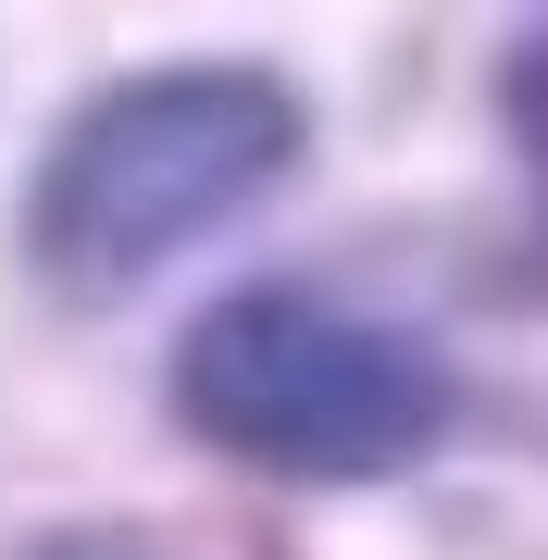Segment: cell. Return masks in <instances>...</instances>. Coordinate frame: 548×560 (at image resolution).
<instances>
[{
    "label": "cell",
    "mask_w": 548,
    "mask_h": 560,
    "mask_svg": "<svg viewBox=\"0 0 548 560\" xmlns=\"http://www.w3.org/2000/svg\"><path fill=\"white\" fill-rule=\"evenodd\" d=\"M312 150V113L275 62H150L62 113L25 175V261L50 300L101 312L175 275L200 237L263 212Z\"/></svg>",
    "instance_id": "1"
},
{
    "label": "cell",
    "mask_w": 548,
    "mask_h": 560,
    "mask_svg": "<svg viewBox=\"0 0 548 560\" xmlns=\"http://www.w3.org/2000/svg\"><path fill=\"white\" fill-rule=\"evenodd\" d=\"M175 423L224 460L275 486H374L411 474V460L448 448L462 423V374L386 324L362 300H325V287H224V300L175 337Z\"/></svg>",
    "instance_id": "2"
},
{
    "label": "cell",
    "mask_w": 548,
    "mask_h": 560,
    "mask_svg": "<svg viewBox=\"0 0 548 560\" xmlns=\"http://www.w3.org/2000/svg\"><path fill=\"white\" fill-rule=\"evenodd\" d=\"M511 138L536 150V175H548V38L511 50Z\"/></svg>",
    "instance_id": "3"
},
{
    "label": "cell",
    "mask_w": 548,
    "mask_h": 560,
    "mask_svg": "<svg viewBox=\"0 0 548 560\" xmlns=\"http://www.w3.org/2000/svg\"><path fill=\"white\" fill-rule=\"evenodd\" d=\"M38 560H138L125 536H62V548H38Z\"/></svg>",
    "instance_id": "4"
}]
</instances>
